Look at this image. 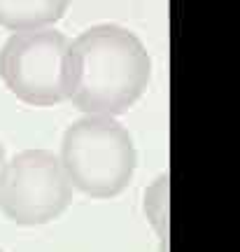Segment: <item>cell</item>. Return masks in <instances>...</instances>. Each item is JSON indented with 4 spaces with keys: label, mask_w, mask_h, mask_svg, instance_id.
<instances>
[{
    "label": "cell",
    "mask_w": 240,
    "mask_h": 252,
    "mask_svg": "<svg viewBox=\"0 0 240 252\" xmlns=\"http://www.w3.org/2000/svg\"><path fill=\"white\" fill-rule=\"evenodd\" d=\"M151 77V56L131 28L96 24L72 37L63 63L65 100L84 115L119 117L133 108Z\"/></svg>",
    "instance_id": "cell-1"
},
{
    "label": "cell",
    "mask_w": 240,
    "mask_h": 252,
    "mask_svg": "<svg viewBox=\"0 0 240 252\" xmlns=\"http://www.w3.org/2000/svg\"><path fill=\"white\" fill-rule=\"evenodd\" d=\"M59 161L72 189L91 198H115L133 180L138 152L131 131L117 117L84 115L65 128Z\"/></svg>",
    "instance_id": "cell-2"
},
{
    "label": "cell",
    "mask_w": 240,
    "mask_h": 252,
    "mask_svg": "<svg viewBox=\"0 0 240 252\" xmlns=\"http://www.w3.org/2000/svg\"><path fill=\"white\" fill-rule=\"evenodd\" d=\"M72 191L59 154L24 150L2 163L0 213L19 226L49 224L68 210Z\"/></svg>",
    "instance_id": "cell-3"
},
{
    "label": "cell",
    "mask_w": 240,
    "mask_h": 252,
    "mask_svg": "<svg viewBox=\"0 0 240 252\" xmlns=\"http://www.w3.org/2000/svg\"><path fill=\"white\" fill-rule=\"evenodd\" d=\"M70 37L59 28L19 31L0 47V80L19 100L35 108L65 103L63 63Z\"/></svg>",
    "instance_id": "cell-4"
},
{
    "label": "cell",
    "mask_w": 240,
    "mask_h": 252,
    "mask_svg": "<svg viewBox=\"0 0 240 252\" xmlns=\"http://www.w3.org/2000/svg\"><path fill=\"white\" fill-rule=\"evenodd\" d=\"M72 0H0V26L19 31L52 28L65 17Z\"/></svg>",
    "instance_id": "cell-5"
},
{
    "label": "cell",
    "mask_w": 240,
    "mask_h": 252,
    "mask_svg": "<svg viewBox=\"0 0 240 252\" xmlns=\"http://www.w3.org/2000/svg\"><path fill=\"white\" fill-rule=\"evenodd\" d=\"M143 210L150 226L161 241L170 238V173H161L145 189Z\"/></svg>",
    "instance_id": "cell-6"
},
{
    "label": "cell",
    "mask_w": 240,
    "mask_h": 252,
    "mask_svg": "<svg viewBox=\"0 0 240 252\" xmlns=\"http://www.w3.org/2000/svg\"><path fill=\"white\" fill-rule=\"evenodd\" d=\"M7 161V159H5V145L0 143V171H2V163Z\"/></svg>",
    "instance_id": "cell-7"
},
{
    "label": "cell",
    "mask_w": 240,
    "mask_h": 252,
    "mask_svg": "<svg viewBox=\"0 0 240 252\" xmlns=\"http://www.w3.org/2000/svg\"><path fill=\"white\" fill-rule=\"evenodd\" d=\"M0 252H2V250H0Z\"/></svg>",
    "instance_id": "cell-8"
}]
</instances>
